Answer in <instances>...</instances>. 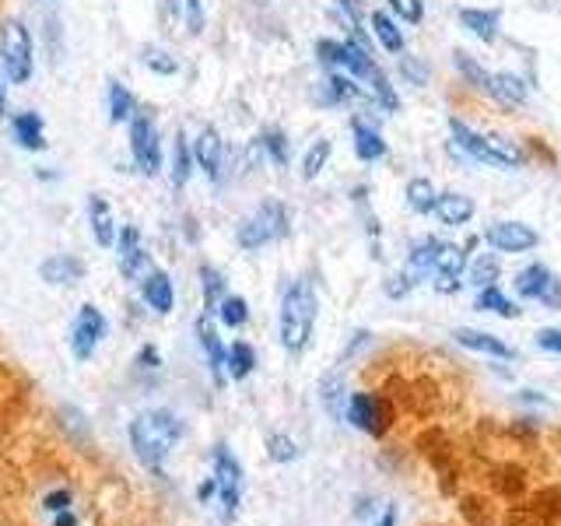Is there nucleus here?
Instances as JSON below:
<instances>
[{
  "label": "nucleus",
  "instance_id": "obj_19",
  "mask_svg": "<svg viewBox=\"0 0 561 526\" xmlns=\"http://www.w3.org/2000/svg\"><path fill=\"white\" fill-rule=\"evenodd\" d=\"M197 338H201V347L207 351V365H210V376H215V382L221 386L225 382V351L221 341H218V330L210 327V312H204L201 320H197Z\"/></svg>",
  "mask_w": 561,
  "mask_h": 526
},
{
  "label": "nucleus",
  "instance_id": "obj_48",
  "mask_svg": "<svg viewBox=\"0 0 561 526\" xmlns=\"http://www.w3.org/2000/svg\"><path fill=\"white\" fill-rule=\"evenodd\" d=\"M376 526H397V508H386V513L376 519Z\"/></svg>",
  "mask_w": 561,
  "mask_h": 526
},
{
  "label": "nucleus",
  "instance_id": "obj_42",
  "mask_svg": "<svg viewBox=\"0 0 561 526\" xmlns=\"http://www.w3.org/2000/svg\"><path fill=\"white\" fill-rule=\"evenodd\" d=\"M537 344L543 347V351H551V355H561V330H540L537 333Z\"/></svg>",
  "mask_w": 561,
  "mask_h": 526
},
{
  "label": "nucleus",
  "instance_id": "obj_28",
  "mask_svg": "<svg viewBox=\"0 0 561 526\" xmlns=\"http://www.w3.org/2000/svg\"><path fill=\"white\" fill-rule=\"evenodd\" d=\"M478 309H484V312H499V316H505V320H516V316H519V309H516L513 302H508L505 291H502L499 285H488V288L478 291Z\"/></svg>",
  "mask_w": 561,
  "mask_h": 526
},
{
  "label": "nucleus",
  "instance_id": "obj_12",
  "mask_svg": "<svg viewBox=\"0 0 561 526\" xmlns=\"http://www.w3.org/2000/svg\"><path fill=\"white\" fill-rule=\"evenodd\" d=\"M484 239L495 245L499 253H526V250H534L537 245V232L530 225H523V221H499V225H491Z\"/></svg>",
  "mask_w": 561,
  "mask_h": 526
},
{
  "label": "nucleus",
  "instance_id": "obj_27",
  "mask_svg": "<svg viewBox=\"0 0 561 526\" xmlns=\"http://www.w3.org/2000/svg\"><path fill=\"white\" fill-rule=\"evenodd\" d=\"M373 32H376V39H379V46H382L386 53H400V49H403V32L393 25V18H390V14L376 11V14H373Z\"/></svg>",
  "mask_w": 561,
  "mask_h": 526
},
{
  "label": "nucleus",
  "instance_id": "obj_40",
  "mask_svg": "<svg viewBox=\"0 0 561 526\" xmlns=\"http://www.w3.org/2000/svg\"><path fill=\"white\" fill-rule=\"evenodd\" d=\"M183 14L193 35L204 32V0H183Z\"/></svg>",
  "mask_w": 561,
  "mask_h": 526
},
{
  "label": "nucleus",
  "instance_id": "obj_1",
  "mask_svg": "<svg viewBox=\"0 0 561 526\" xmlns=\"http://www.w3.org/2000/svg\"><path fill=\"white\" fill-rule=\"evenodd\" d=\"M183 435L180 418L169 411H145L130 421V446L148 470H162V460L175 449Z\"/></svg>",
  "mask_w": 561,
  "mask_h": 526
},
{
  "label": "nucleus",
  "instance_id": "obj_13",
  "mask_svg": "<svg viewBox=\"0 0 561 526\" xmlns=\"http://www.w3.org/2000/svg\"><path fill=\"white\" fill-rule=\"evenodd\" d=\"M145 267H148V253L145 245H140V232L137 225H123L119 228V271L123 277H145Z\"/></svg>",
  "mask_w": 561,
  "mask_h": 526
},
{
  "label": "nucleus",
  "instance_id": "obj_8",
  "mask_svg": "<svg viewBox=\"0 0 561 526\" xmlns=\"http://www.w3.org/2000/svg\"><path fill=\"white\" fill-rule=\"evenodd\" d=\"M215 481L221 495V519L232 523L239 513V491H242V467L228 446H215Z\"/></svg>",
  "mask_w": 561,
  "mask_h": 526
},
{
  "label": "nucleus",
  "instance_id": "obj_15",
  "mask_svg": "<svg viewBox=\"0 0 561 526\" xmlns=\"http://www.w3.org/2000/svg\"><path fill=\"white\" fill-rule=\"evenodd\" d=\"M88 225H92L95 242L105 245V250L116 242V218H113L110 201H105L102 193H92V197H88Z\"/></svg>",
  "mask_w": 561,
  "mask_h": 526
},
{
  "label": "nucleus",
  "instance_id": "obj_18",
  "mask_svg": "<svg viewBox=\"0 0 561 526\" xmlns=\"http://www.w3.org/2000/svg\"><path fill=\"white\" fill-rule=\"evenodd\" d=\"M140 295H145V302L154 309V312H172V302H175V291H172V281L165 271H148L140 277Z\"/></svg>",
  "mask_w": 561,
  "mask_h": 526
},
{
  "label": "nucleus",
  "instance_id": "obj_2",
  "mask_svg": "<svg viewBox=\"0 0 561 526\" xmlns=\"http://www.w3.org/2000/svg\"><path fill=\"white\" fill-rule=\"evenodd\" d=\"M316 309H320V302H316L312 281L298 277L285 291V298H280V344H285L291 355L306 351L312 327H316Z\"/></svg>",
  "mask_w": 561,
  "mask_h": 526
},
{
  "label": "nucleus",
  "instance_id": "obj_4",
  "mask_svg": "<svg viewBox=\"0 0 561 526\" xmlns=\"http://www.w3.org/2000/svg\"><path fill=\"white\" fill-rule=\"evenodd\" d=\"M32 53H35L32 32L18 22V18H8V22L0 25V67H4L8 84H25L32 78V67H35Z\"/></svg>",
  "mask_w": 561,
  "mask_h": 526
},
{
  "label": "nucleus",
  "instance_id": "obj_17",
  "mask_svg": "<svg viewBox=\"0 0 561 526\" xmlns=\"http://www.w3.org/2000/svg\"><path fill=\"white\" fill-rule=\"evenodd\" d=\"M453 338H456V344H463L467 351H478V355H491V358H502V362L516 358V351H513V347L502 344L499 338H491V333H484V330H470V327H463V330H456Z\"/></svg>",
  "mask_w": 561,
  "mask_h": 526
},
{
  "label": "nucleus",
  "instance_id": "obj_5",
  "mask_svg": "<svg viewBox=\"0 0 561 526\" xmlns=\"http://www.w3.org/2000/svg\"><path fill=\"white\" fill-rule=\"evenodd\" d=\"M288 236V210L280 201H263L250 218L239 225V245L242 250H260V245L277 242Z\"/></svg>",
  "mask_w": 561,
  "mask_h": 526
},
{
  "label": "nucleus",
  "instance_id": "obj_38",
  "mask_svg": "<svg viewBox=\"0 0 561 526\" xmlns=\"http://www.w3.org/2000/svg\"><path fill=\"white\" fill-rule=\"evenodd\" d=\"M323 403H327V408H330V414L344 418L347 397H344V386H341V379H327V382H323Z\"/></svg>",
  "mask_w": 561,
  "mask_h": 526
},
{
  "label": "nucleus",
  "instance_id": "obj_39",
  "mask_svg": "<svg viewBox=\"0 0 561 526\" xmlns=\"http://www.w3.org/2000/svg\"><path fill=\"white\" fill-rule=\"evenodd\" d=\"M390 8H393V14H400L403 22H411V25H417L421 14H425V4H421V0H390Z\"/></svg>",
  "mask_w": 561,
  "mask_h": 526
},
{
  "label": "nucleus",
  "instance_id": "obj_35",
  "mask_svg": "<svg viewBox=\"0 0 561 526\" xmlns=\"http://www.w3.org/2000/svg\"><path fill=\"white\" fill-rule=\"evenodd\" d=\"M327 158H330V140H316V145L302 158V175H306V180H316V175H320V169L327 165Z\"/></svg>",
  "mask_w": 561,
  "mask_h": 526
},
{
  "label": "nucleus",
  "instance_id": "obj_20",
  "mask_svg": "<svg viewBox=\"0 0 561 526\" xmlns=\"http://www.w3.org/2000/svg\"><path fill=\"white\" fill-rule=\"evenodd\" d=\"M11 130H14V140L25 151H43L46 148V127H43L39 113H18L11 119Z\"/></svg>",
  "mask_w": 561,
  "mask_h": 526
},
{
  "label": "nucleus",
  "instance_id": "obj_24",
  "mask_svg": "<svg viewBox=\"0 0 561 526\" xmlns=\"http://www.w3.org/2000/svg\"><path fill=\"white\" fill-rule=\"evenodd\" d=\"M137 113V99L130 95L127 84L110 81V119L113 123H130Z\"/></svg>",
  "mask_w": 561,
  "mask_h": 526
},
{
  "label": "nucleus",
  "instance_id": "obj_7",
  "mask_svg": "<svg viewBox=\"0 0 561 526\" xmlns=\"http://www.w3.org/2000/svg\"><path fill=\"white\" fill-rule=\"evenodd\" d=\"M130 155H134V165L145 175H158V169H162V140H158V127H154V119L140 110L130 119Z\"/></svg>",
  "mask_w": 561,
  "mask_h": 526
},
{
  "label": "nucleus",
  "instance_id": "obj_21",
  "mask_svg": "<svg viewBox=\"0 0 561 526\" xmlns=\"http://www.w3.org/2000/svg\"><path fill=\"white\" fill-rule=\"evenodd\" d=\"M432 215L443 225H467L473 218V201L463 193H443V197H435Z\"/></svg>",
  "mask_w": 561,
  "mask_h": 526
},
{
  "label": "nucleus",
  "instance_id": "obj_46",
  "mask_svg": "<svg viewBox=\"0 0 561 526\" xmlns=\"http://www.w3.org/2000/svg\"><path fill=\"white\" fill-rule=\"evenodd\" d=\"M53 526H81V519L67 508V513H57V516H53Z\"/></svg>",
  "mask_w": 561,
  "mask_h": 526
},
{
  "label": "nucleus",
  "instance_id": "obj_3",
  "mask_svg": "<svg viewBox=\"0 0 561 526\" xmlns=\"http://www.w3.org/2000/svg\"><path fill=\"white\" fill-rule=\"evenodd\" d=\"M316 49H320V60H323V64H330V67H344L355 81H362V84L373 88L376 99L386 102V110H397V95H393L390 81L382 78V70L373 64V57H368V49H365L362 43H330V39H323Z\"/></svg>",
  "mask_w": 561,
  "mask_h": 526
},
{
  "label": "nucleus",
  "instance_id": "obj_41",
  "mask_svg": "<svg viewBox=\"0 0 561 526\" xmlns=\"http://www.w3.org/2000/svg\"><path fill=\"white\" fill-rule=\"evenodd\" d=\"M43 508H46V513H53V516H57V513H67V508H70V491H67V488L49 491V495L43 499Z\"/></svg>",
  "mask_w": 561,
  "mask_h": 526
},
{
  "label": "nucleus",
  "instance_id": "obj_23",
  "mask_svg": "<svg viewBox=\"0 0 561 526\" xmlns=\"http://www.w3.org/2000/svg\"><path fill=\"white\" fill-rule=\"evenodd\" d=\"M253 368H256V351L245 341H236L232 347L225 351V373L232 379H245Z\"/></svg>",
  "mask_w": 561,
  "mask_h": 526
},
{
  "label": "nucleus",
  "instance_id": "obj_9",
  "mask_svg": "<svg viewBox=\"0 0 561 526\" xmlns=\"http://www.w3.org/2000/svg\"><path fill=\"white\" fill-rule=\"evenodd\" d=\"M105 338V316L88 302L78 309V320H75V330H70V351H75L78 362H88L99 351Z\"/></svg>",
  "mask_w": 561,
  "mask_h": 526
},
{
  "label": "nucleus",
  "instance_id": "obj_30",
  "mask_svg": "<svg viewBox=\"0 0 561 526\" xmlns=\"http://www.w3.org/2000/svg\"><path fill=\"white\" fill-rule=\"evenodd\" d=\"M201 285H204V312H218L225 298V277L215 267H201Z\"/></svg>",
  "mask_w": 561,
  "mask_h": 526
},
{
  "label": "nucleus",
  "instance_id": "obj_33",
  "mask_svg": "<svg viewBox=\"0 0 561 526\" xmlns=\"http://www.w3.org/2000/svg\"><path fill=\"white\" fill-rule=\"evenodd\" d=\"M256 140H260V148L271 155V162H274V165H288L291 148H288V137H285V134H280V130H263Z\"/></svg>",
  "mask_w": 561,
  "mask_h": 526
},
{
  "label": "nucleus",
  "instance_id": "obj_26",
  "mask_svg": "<svg viewBox=\"0 0 561 526\" xmlns=\"http://www.w3.org/2000/svg\"><path fill=\"white\" fill-rule=\"evenodd\" d=\"M355 151L362 162H376V158L386 155V145H382V137L373 130V127H365V123L355 119Z\"/></svg>",
  "mask_w": 561,
  "mask_h": 526
},
{
  "label": "nucleus",
  "instance_id": "obj_11",
  "mask_svg": "<svg viewBox=\"0 0 561 526\" xmlns=\"http://www.w3.org/2000/svg\"><path fill=\"white\" fill-rule=\"evenodd\" d=\"M516 291H519L523 298H537V302L561 306V285H558V277H554L548 267H540V263H534V267L519 271V277H516Z\"/></svg>",
  "mask_w": 561,
  "mask_h": 526
},
{
  "label": "nucleus",
  "instance_id": "obj_36",
  "mask_svg": "<svg viewBox=\"0 0 561 526\" xmlns=\"http://www.w3.org/2000/svg\"><path fill=\"white\" fill-rule=\"evenodd\" d=\"M435 197H438V193L432 190L428 180H414V183L408 186V204H411L414 210H421V215L435 207Z\"/></svg>",
  "mask_w": 561,
  "mask_h": 526
},
{
  "label": "nucleus",
  "instance_id": "obj_10",
  "mask_svg": "<svg viewBox=\"0 0 561 526\" xmlns=\"http://www.w3.org/2000/svg\"><path fill=\"white\" fill-rule=\"evenodd\" d=\"M467 267V253L460 245L453 242H435V253H432V277H435V288L443 291H456L460 288V274Z\"/></svg>",
  "mask_w": 561,
  "mask_h": 526
},
{
  "label": "nucleus",
  "instance_id": "obj_31",
  "mask_svg": "<svg viewBox=\"0 0 561 526\" xmlns=\"http://www.w3.org/2000/svg\"><path fill=\"white\" fill-rule=\"evenodd\" d=\"M140 60H145L148 70H154V75H162V78H172L175 70H180V60H175L172 53H165L162 46H145L140 49Z\"/></svg>",
  "mask_w": 561,
  "mask_h": 526
},
{
  "label": "nucleus",
  "instance_id": "obj_45",
  "mask_svg": "<svg viewBox=\"0 0 561 526\" xmlns=\"http://www.w3.org/2000/svg\"><path fill=\"white\" fill-rule=\"evenodd\" d=\"M403 75L414 78V81H425V67L414 64V60H403Z\"/></svg>",
  "mask_w": 561,
  "mask_h": 526
},
{
  "label": "nucleus",
  "instance_id": "obj_14",
  "mask_svg": "<svg viewBox=\"0 0 561 526\" xmlns=\"http://www.w3.org/2000/svg\"><path fill=\"white\" fill-rule=\"evenodd\" d=\"M190 148H193V162H197L210 180H218L221 175V137H218V130L215 127H204L197 137L190 140Z\"/></svg>",
  "mask_w": 561,
  "mask_h": 526
},
{
  "label": "nucleus",
  "instance_id": "obj_22",
  "mask_svg": "<svg viewBox=\"0 0 561 526\" xmlns=\"http://www.w3.org/2000/svg\"><path fill=\"white\" fill-rule=\"evenodd\" d=\"M193 148H190V140H186V134H175V145H172V158H169V180H172V186L180 190V186H186L190 183V175H193Z\"/></svg>",
  "mask_w": 561,
  "mask_h": 526
},
{
  "label": "nucleus",
  "instance_id": "obj_37",
  "mask_svg": "<svg viewBox=\"0 0 561 526\" xmlns=\"http://www.w3.org/2000/svg\"><path fill=\"white\" fill-rule=\"evenodd\" d=\"M267 453H271L274 464H291L295 456H298V446L291 443L288 435H271L267 438Z\"/></svg>",
  "mask_w": 561,
  "mask_h": 526
},
{
  "label": "nucleus",
  "instance_id": "obj_34",
  "mask_svg": "<svg viewBox=\"0 0 561 526\" xmlns=\"http://www.w3.org/2000/svg\"><path fill=\"white\" fill-rule=\"evenodd\" d=\"M499 256L495 253H484V256H478V260H473V267H470V281H473V285H478V288H488V285H495V281H499Z\"/></svg>",
  "mask_w": 561,
  "mask_h": 526
},
{
  "label": "nucleus",
  "instance_id": "obj_25",
  "mask_svg": "<svg viewBox=\"0 0 561 526\" xmlns=\"http://www.w3.org/2000/svg\"><path fill=\"white\" fill-rule=\"evenodd\" d=\"M460 22L478 35V39H484V43H495V35H499V18L491 14V11H478V8H463L460 11Z\"/></svg>",
  "mask_w": 561,
  "mask_h": 526
},
{
  "label": "nucleus",
  "instance_id": "obj_47",
  "mask_svg": "<svg viewBox=\"0 0 561 526\" xmlns=\"http://www.w3.org/2000/svg\"><path fill=\"white\" fill-rule=\"evenodd\" d=\"M215 491H218V481H215V478H207V481L197 488V499H201V502H207L210 495H215Z\"/></svg>",
  "mask_w": 561,
  "mask_h": 526
},
{
  "label": "nucleus",
  "instance_id": "obj_29",
  "mask_svg": "<svg viewBox=\"0 0 561 526\" xmlns=\"http://www.w3.org/2000/svg\"><path fill=\"white\" fill-rule=\"evenodd\" d=\"M488 88H491V92H495L502 102H508V105L526 102V84H523V78H516V75H495V78H488Z\"/></svg>",
  "mask_w": 561,
  "mask_h": 526
},
{
  "label": "nucleus",
  "instance_id": "obj_6",
  "mask_svg": "<svg viewBox=\"0 0 561 526\" xmlns=\"http://www.w3.org/2000/svg\"><path fill=\"white\" fill-rule=\"evenodd\" d=\"M344 418L355 425L358 432L373 435V438H382L393 425V411L390 403H386L379 393H347V408H344Z\"/></svg>",
  "mask_w": 561,
  "mask_h": 526
},
{
  "label": "nucleus",
  "instance_id": "obj_16",
  "mask_svg": "<svg viewBox=\"0 0 561 526\" xmlns=\"http://www.w3.org/2000/svg\"><path fill=\"white\" fill-rule=\"evenodd\" d=\"M39 277L46 285H78L84 277V263L70 253H57V256H46L43 267H39Z\"/></svg>",
  "mask_w": 561,
  "mask_h": 526
},
{
  "label": "nucleus",
  "instance_id": "obj_43",
  "mask_svg": "<svg viewBox=\"0 0 561 526\" xmlns=\"http://www.w3.org/2000/svg\"><path fill=\"white\" fill-rule=\"evenodd\" d=\"M158 365H162V355H158L154 344H145L137 351V368H158Z\"/></svg>",
  "mask_w": 561,
  "mask_h": 526
},
{
  "label": "nucleus",
  "instance_id": "obj_44",
  "mask_svg": "<svg viewBox=\"0 0 561 526\" xmlns=\"http://www.w3.org/2000/svg\"><path fill=\"white\" fill-rule=\"evenodd\" d=\"M162 11H165L169 22H180V18H183V0H162Z\"/></svg>",
  "mask_w": 561,
  "mask_h": 526
},
{
  "label": "nucleus",
  "instance_id": "obj_32",
  "mask_svg": "<svg viewBox=\"0 0 561 526\" xmlns=\"http://www.w3.org/2000/svg\"><path fill=\"white\" fill-rule=\"evenodd\" d=\"M218 316H221V323H225V327L239 330L245 320H250V306H245V298H242V295H225V298H221V306H218Z\"/></svg>",
  "mask_w": 561,
  "mask_h": 526
}]
</instances>
